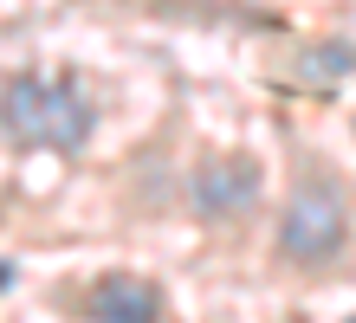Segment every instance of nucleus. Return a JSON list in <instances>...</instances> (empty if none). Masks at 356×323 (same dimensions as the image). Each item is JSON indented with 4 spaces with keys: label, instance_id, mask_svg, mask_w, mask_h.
Here are the masks:
<instances>
[{
    "label": "nucleus",
    "instance_id": "nucleus-1",
    "mask_svg": "<svg viewBox=\"0 0 356 323\" xmlns=\"http://www.w3.org/2000/svg\"><path fill=\"white\" fill-rule=\"evenodd\" d=\"M7 136L26 149H85L91 103L78 78L58 72H13L7 78Z\"/></svg>",
    "mask_w": 356,
    "mask_h": 323
},
{
    "label": "nucleus",
    "instance_id": "nucleus-2",
    "mask_svg": "<svg viewBox=\"0 0 356 323\" xmlns=\"http://www.w3.org/2000/svg\"><path fill=\"white\" fill-rule=\"evenodd\" d=\"M343 246V201L330 181H305L285 207V226H279V252L298 258V265H324L330 252Z\"/></svg>",
    "mask_w": 356,
    "mask_h": 323
},
{
    "label": "nucleus",
    "instance_id": "nucleus-3",
    "mask_svg": "<svg viewBox=\"0 0 356 323\" xmlns=\"http://www.w3.org/2000/svg\"><path fill=\"white\" fill-rule=\"evenodd\" d=\"M91 317L97 323H156L162 317V297H156L149 278L117 272V278H104V285L91 291Z\"/></svg>",
    "mask_w": 356,
    "mask_h": 323
},
{
    "label": "nucleus",
    "instance_id": "nucleus-4",
    "mask_svg": "<svg viewBox=\"0 0 356 323\" xmlns=\"http://www.w3.org/2000/svg\"><path fill=\"white\" fill-rule=\"evenodd\" d=\"M259 194V168L253 162H214L195 175V207L201 213H234V207H253Z\"/></svg>",
    "mask_w": 356,
    "mask_h": 323
}]
</instances>
